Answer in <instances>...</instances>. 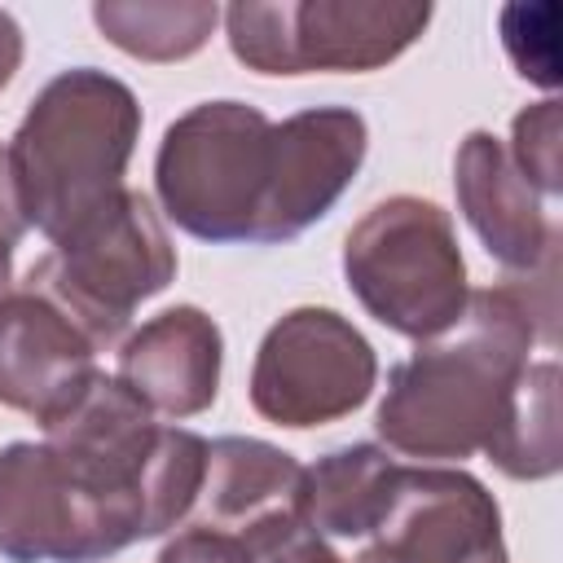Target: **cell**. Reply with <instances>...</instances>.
Masks as SVG:
<instances>
[{
    "label": "cell",
    "mask_w": 563,
    "mask_h": 563,
    "mask_svg": "<svg viewBox=\"0 0 563 563\" xmlns=\"http://www.w3.org/2000/svg\"><path fill=\"white\" fill-rule=\"evenodd\" d=\"M537 334L554 343V317L537 308L523 282L471 290L462 317L444 334L391 365L374 413L383 444L418 462L488 453L506 427L515 387L532 365L528 352Z\"/></svg>",
    "instance_id": "1"
},
{
    "label": "cell",
    "mask_w": 563,
    "mask_h": 563,
    "mask_svg": "<svg viewBox=\"0 0 563 563\" xmlns=\"http://www.w3.org/2000/svg\"><path fill=\"white\" fill-rule=\"evenodd\" d=\"M141 136L132 88L106 70L75 66L48 79L26 106L9 150V172L26 229L48 242L119 198Z\"/></svg>",
    "instance_id": "2"
},
{
    "label": "cell",
    "mask_w": 563,
    "mask_h": 563,
    "mask_svg": "<svg viewBox=\"0 0 563 563\" xmlns=\"http://www.w3.org/2000/svg\"><path fill=\"white\" fill-rule=\"evenodd\" d=\"M176 277V246L141 189H123L31 264L26 286L53 299L92 347L119 343L132 312L167 290Z\"/></svg>",
    "instance_id": "3"
},
{
    "label": "cell",
    "mask_w": 563,
    "mask_h": 563,
    "mask_svg": "<svg viewBox=\"0 0 563 563\" xmlns=\"http://www.w3.org/2000/svg\"><path fill=\"white\" fill-rule=\"evenodd\" d=\"M343 277L378 325L418 343L444 334L471 299L449 211L413 194L383 198L352 224Z\"/></svg>",
    "instance_id": "4"
},
{
    "label": "cell",
    "mask_w": 563,
    "mask_h": 563,
    "mask_svg": "<svg viewBox=\"0 0 563 563\" xmlns=\"http://www.w3.org/2000/svg\"><path fill=\"white\" fill-rule=\"evenodd\" d=\"M273 123L246 101H202L167 123L154 189L176 229L202 242H251L268 185Z\"/></svg>",
    "instance_id": "5"
},
{
    "label": "cell",
    "mask_w": 563,
    "mask_h": 563,
    "mask_svg": "<svg viewBox=\"0 0 563 563\" xmlns=\"http://www.w3.org/2000/svg\"><path fill=\"white\" fill-rule=\"evenodd\" d=\"M431 22L427 4L396 0H238L224 9L229 48L260 75L378 70Z\"/></svg>",
    "instance_id": "6"
},
{
    "label": "cell",
    "mask_w": 563,
    "mask_h": 563,
    "mask_svg": "<svg viewBox=\"0 0 563 563\" xmlns=\"http://www.w3.org/2000/svg\"><path fill=\"white\" fill-rule=\"evenodd\" d=\"M378 356L334 308H295L268 325L251 365V409L277 427H325L374 391Z\"/></svg>",
    "instance_id": "7"
},
{
    "label": "cell",
    "mask_w": 563,
    "mask_h": 563,
    "mask_svg": "<svg viewBox=\"0 0 563 563\" xmlns=\"http://www.w3.org/2000/svg\"><path fill=\"white\" fill-rule=\"evenodd\" d=\"M132 541V528L48 444L0 449V554L9 563H101Z\"/></svg>",
    "instance_id": "8"
},
{
    "label": "cell",
    "mask_w": 563,
    "mask_h": 563,
    "mask_svg": "<svg viewBox=\"0 0 563 563\" xmlns=\"http://www.w3.org/2000/svg\"><path fill=\"white\" fill-rule=\"evenodd\" d=\"M369 150V128L352 106H312L273 123L268 185L251 242L277 246L317 224L356 180Z\"/></svg>",
    "instance_id": "9"
},
{
    "label": "cell",
    "mask_w": 563,
    "mask_h": 563,
    "mask_svg": "<svg viewBox=\"0 0 563 563\" xmlns=\"http://www.w3.org/2000/svg\"><path fill=\"white\" fill-rule=\"evenodd\" d=\"M374 550L383 563H510L493 493L449 466H396Z\"/></svg>",
    "instance_id": "10"
},
{
    "label": "cell",
    "mask_w": 563,
    "mask_h": 563,
    "mask_svg": "<svg viewBox=\"0 0 563 563\" xmlns=\"http://www.w3.org/2000/svg\"><path fill=\"white\" fill-rule=\"evenodd\" d=\"M97 374L92 339L53 299L31 286L0 299V405L48 427Z\"/></svg>",
    "instance_id": "11"
},
{
    "label": "cell",
    "mask_w": 563,
    "mask_h": 563,
    "mask_svg": "<svg viewBox=\"0 0 563 563\" xmlns=\"http://www.w3.org/2000/svg\"><path fill=\"white\" fill-rule=\"evenodd\" d=\"M453 189L462 216L501 268L523 277L554 273L559 233L545 216V198L528 185V176L515 167V158L493 132L479 128L457 145Z\"/></svg>",
    "instance_id": "12"
},
{
    "label": "cell",
    "mask_w": 563,
    "mask_h": 563,
    "mask_svg": "<svg viewBox=\"0 0 563 563\" xmlns=\"http://www.w3.org/2000/svg\"><path fill=\"white\" fill-rule=\"evenodd\" d=\"M194 506L198 528L251 545L303 523V466L268 440L220 435L207 444V475Z\"/></svg>",
    "instance_id": "13"
},
{
    "label": "cell",
    "mask_w": 563,
    "mask_h": 563,
    "mask_svg": "<svg viewBox=\"0 0 563 563\" xmlns=\"http://www.w3.org/2000/svg\"><path fill=\"white\" fill-rule=\"evenodd\" d=\"M220 325L202 308L176 303L123 339L114 378L154 413L194 418L211 409L220 391Z\"/></svg>",
    "instance_id": "14"
},
{
    "label": "cell",
    "mask_w": 563,
    "mask_h": 563,
    "mask_svg": "<svg viewBox=\"0 0 563 563\" xmlns=\"http://www.w3.org/2000/svg\"><path fill=\"white\" fill-rule=\"evenodd\" d=\"M396 457L378 444H347L303 466V523L317 537H369L391 497Z\"/></svg>",
    "instance_id": "15"
},
{
    "label": "cell",
    "mask_w": 563,
    "mask_h": 563,
    "mask_svg": "<svg viewBox=\"0 0 563 563\" xmlns=\"http://www.w3.org/2000/svg\"><path fill=\"white\" fill-rule=\"evenodd\" d=\"M92 22L128 57L180 62L211 40L220 9L207 0H101Z\"/></svg>",
    "instance_id": "16"
},
{
    "label": "cell",
    "mask_w": 563,
    "mask_h": 563,
    "mask_svg": "<svg viewBox=\"0 0 563 563\" xmlns=\"http://www.w3.org/2000/svg\"><path fill=\"white\" fill-rule=\"evenodd\" d=\"M488 462L510 479H550L563 466L559 440V365L537 361L523 369L506 427L497 431Z\"/></svg>",
    "instance_id": "17"
},
{
    "label": "cell",
    "mask_w": 563,
    "mask_h": 563,
    "mask_svg": "<svg viewBox=\"0 0 563 563\" xmlns=\"http://www.w3.org/2000/svg\"><path fill=\"white\" fill-rule=\"evenodd\" d=\"M515 167L528 176V185L550 202L559 198V101H541V106H528L523 114H515V136H510V150Z\"/></svg>",
    "instance_id": "18"
},
{
    "label": "cell",
    "mask_w": 563,
    "mask_h": 563,
    "mask_svg": "<svg viewBox=\"0 0 563 563\" xmlns=\"http://www.w3.org/2000/svg\"><path fill=\"white\" fill-rule=\"evenodd\" d=\"M554 4H506L501 9V44L510 62L519 66L523 79L554 88L559 66H554Z\"/></svg>",
    "instance_id": "19"
},
{
    "label": "cell",
    "mask_w": 563,
    "mask_h": 563,
    "mask_svg": "<svg viewBox=\"0 0 563 563\" xmlns=\"http://www.w3.org/2000/svg\"><path fill=\"white\" fill-rule=\"evenodd\" d=\"M251 554V563H343L308 523L282 528L273 537H260L251 545H242Z\"/></svg>",
    "instance_id": "20"
},
{
    "label": "cell",
    "mask_w": 563,
    "mask_h": 563,
    "mask_svg": "<svg viewBox=\"0 0 563 563\" xmlns=\"http://www.w3.org/2000/svg\"><path fill=\"white\" fill-rule=\"evenodd\" d=\"M154 563H251V554L242 550V541L189 523L185 532H176V537L163 545V554H158Z\"/></svg>",
    "instance_id": "21"
},
{
    "label": "cell",
    "mask_w": 563,
    "mask_h": 563,
    "mask_svg": "<svg viewBox=\"0 0 563 563\" xmlns=\"http://www.w3.org/2000/svg\"><path fill=\"white\" fill-rule=\"evenodd\" d=\"M22 233H26V220H22V207H18V189H13V172H9V150L0 145V238H9L18 246Z\"/></svg>",
    "instance_id": "22"
},
{
    "label": "cell",
    "mask_w": 563,
    "mask_h": 563,
    "mask_svg": "<svg viewBox=\"0 0 563 563\" xmlns=\"http://www.w3.org/2000/svg\"><path fill=\"white\" fill-rule=\"evenodd\" d=\"M18 66H22V26L13 22V13L0 9V88H9Z\"/></svg>",
    "instance_id": "23"
},
{
    "label": "cell",
    "mask_w": 563,
    "mask_h": 563,
    "mask_svg": "<svg viewBox=\"0 0 563 563\" xmlns=\"http://www.w3.org/2000/svg\"><path fill=\"white\" fill-rule=\"evenodd\" d=\"M13 290V242L0 238V299Z\"/></svg>",
    "instance_id": "24"
},
{
    "label": "cell",
    "mask_w": 563,
    "mask_h": 563,
    "mask_svg": "<svg viewBox=\"0 0 563 563\" xmlns=\"http://www.w3.org/2000/svg\"><path fill=\"white\" fill-rule=\"evenodd\" d=\"M356 563H383V554L369 545V550H361V554H356Z\"/></svg>",
    "instance_id": "25"
}]
</instances>
